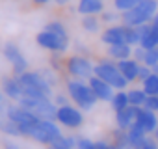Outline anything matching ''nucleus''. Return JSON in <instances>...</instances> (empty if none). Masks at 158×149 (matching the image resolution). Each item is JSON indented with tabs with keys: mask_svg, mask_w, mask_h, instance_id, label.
<instances>
[{
	"mask_svg": "<svg viewBox=\"0 0 158 149\" xmlns=\"http://www.w3.org/2000/svg\"><path fill=\"white\" fill-rule=\"evenodd\" d=\"M21 82V90H23V97H48L52 95V88L47 82V79L41 73H34V71H26L21 77H17Z\"/></svg>",
	"mask_w": 158,
	"mask_h": 149,
	"instance_id": "1",
	"label": "nucleus"
},
{
	"mask_svg": "<svg viewBox=\"0 0 158 149\" xmlns=\"http://www.w3.org/2000/svg\"><path fill=\"white\" fill-rule=\"evenodd\" d=\"M156 10H158L156 0H139L132 10L121 13V21L127 26H141L152 21V17L158 13Z\"/></svg>",
	"mask_w": 158,
	"mask_h": 149,
	"instance_id": "2",
	"label": "nucleus"
},
{
	"mask_svg": "<svg viewBox=\"0 0 158 149\" xmlns=\"http://www.w3.org/2000/svg\"><path fill=\"white\" fill-rule=\"evenodd\" d=\"M17 103H19V106H23V108L30 110L32 114H35L39 119H48V121L56 119L58 106L48 97H21Z\"/></svg>",
	"mask_w": 158,
	"mask_h": 149,
	"instance_id": "3",
	"label": "nucleus"
},
{
	"mask_svg": "<svg viewBox=\"0 0 158 149\" xmlns=\"http://www.w3.org/2000/svg\"><path fill=\"white\" fill-rule=\"evenodd\" d=\"M67 92H69V97L76 103V106L82 108V110H91L93 104L99 101L97 95L93 93V90L89 88V84L82 82L80 79L69 80L67 82Z\"/></svg>",
	"mask_w": 158,
	"mask_h": 149,
	"instance_id": "4",
	"label": "nucleus"
},
{
	"mask_svg": "<svg viewBox=\"0 0 158 149\" xmlns=\"http://www.w3.org/2000/svg\"><path fill=\"white\" fill-rule=\"evenodd\" d=\"M93 74L99 79H102L104 82H108L112 88L115 90H125L128 80L121 74V71L117 69V63H114L112 60H102L93 67Z\"/></svg>",
	"mask_w": 158,
	"mask_h": 149,
	"instance_id": "5",
	"label": "nucleus"
},
{
	"mask_svg": "<svg viewBox=\"0 0 158 149\" xmlns=\"http://www.w3.org/2000/svg\"><path fill=\"white\" fill-rule=\"evenodd\" d=\"M6 117L19 125L21 136H30L32 129L41 121L35 114H32L30 110H26V108H23V106H19V104H17V106H15V104L8 106V108H6Z\"/></svg>",
	"mask_w": 158,
	"mask_h": 149,
	"instance_id": "6",
	"label": "nucleus"
},
{
	"mask_svg": "<svg viewBox=\"0 0 158 149\" xmlns=\"http://www.w3.org/2000/svg\"><path fill=\"white\" fill-rule=\"evenodd\" d=\"M60 136H61L60 127H58L54 121H48V119H41V121L32 129V132H30V138H34L35 142L45 143V145H52Z\"/></svg>",
	"mask_w": 158,
	"mask_h": 149,
	"instance_id": "7",
	"label": "nucleus"
},
{
	"mask_svg": "<svg viewBox=\"0 0 158 149\" xmlns=\"http://www.w3.org/2000/svg\"><path fill=\"white\" fill-rule=\"evenodd\" d=\"M65 69H67L69 74H73V77L80 79V80L93 77V65L84 56H71V58H67L65 60Z\"/></svg>",
	"mask_w": 158,
	"mask_h": 149,
	"instance_id": "8",
	"label": "nucleus"
},
{
	"mask_svg": "<svg viewBox=\"0 0 158 149\" xmlns=\"http://www.w3.org/2000/svg\"><path fill=\"white\" fill-rule=\"evenodd\" d=\"M56 121H60V123H61L63 127H67V129H78V127L84 123V116H82L80 110H76L74 106L63 104V106H58Z\"/></svg>",
	"mask_w": 158,
	"mask_h": 149,
	"instance_id": "9",
	"label": "nucleus"
},
{
	"mask_svg": "<svg viewBox=\"0 0 158 149\" xmlns=\"http://www.w3.org/2000/svg\"><path fill=\"white\" fill-rule=\"evenodd\" d=\"M35 41H37L39 47H43V49H47L50 52H65L67 47H69V39H63V37L48 32V30L39 32L37 37H35Z\"/></svg>",
	"mask_w": 158,
	"mask_h": 149,
	"instance_id": "10",
	"label": "nucleus"
},
{
	"mask_svg": "<svg viewBox=\"0 0 158 149\" xmlns=\"http://www.w3.org/2000/svg\"><path fill=\"white\" fill-rule=\"evenodd\" d=\"M4 56L8 58V62H11L15 77H21L23 73H26L28 62H26V58L21 54V50H19V47H17L15 43H6V47H4Z\"/></svg>",
	"mask_w": 158,
	"mask_h": 149,
	"instance_id": "11",
	"label": "nucleus"
},
{
	"mask_svg": "<svg viewBox=\"0 0 158 149\" xmlns=\"http://www.w3.org/2000/svg\"><path fill=\"white\" fill-rule=\"evenodd\" d=\"M134 125H138L145 134L154 132V130H156V127H158L156 112H151V110H147V108L139 106V110H138V117H136V123H134Z\"/></svg>",
	"mask_w": 158,
	"mask_h": 149,
	"instance_id": "12",
	"label": "nucleus"
},
{
	"mask_svg": "<svg viewBox=\"0 0 158 149\" xmlns=\"http://www.w3.org/2000/svg\"><path fill=\"white\" fill-rule=\"evenodd\" d=\"M88 84H89V88L93 90V93L97 95V99L99 101H112L114 99V88L108 84V82H104L102 79H99V77H93L91 79H88Z\"/></svg>",
	"mask_w": 158,
	"mask_h": 149,
	"instance_id": "13",
	"label": "nucleus"
},
{
	"mask_svg": "<svg viewBox=\"0 0 158 149\" xmlns=\"http://www.w3.org/2000/svg\"><path fill=\"white\" fill-rule=\"evenodd\" d=\"M102 43L110 45H119V43H127V26L119 24V26H108L102 34H101Z\"/></svg>",
	"mask_w": 158,
	"mask_h": 149,
	"instance_id": "14",
	"label": "nucleus"
},
{
	"mask_svg": "<svg viewBox=\"0 0 158 149\" xmlns=\"http://www.w3.org/2000/svg\"><path fill=\"white\" fill-rule=\"evenodd\" d=\"M138 110H139V106L128 104L127 108H123V110L115 112V121H117V127H119V129H123V130H128V129L136 123Z\"/></svg>",
	"mask_w": 158,
	"mask_h": 149,
	"instance_id": "15",
	"label": "nucleus"
},
{
	"mask_svg": "<svg viewBox=\"0 0 158 149\" xmlns=\"http://www.w3.org/2000/svg\"><path fill=\"white\" fill-rule=\"evenodd\" d=\"M139 62H136L134 58H127V60H119L117 62V69L121 71V74L128 80H138V71H139Z\"/></svg>",
	"mask_w": 158,
	"mask_h": 149,
	"instance_id": "16",
	"label": "nucleus"
},
{
	"mask_svg": "<svg viewBox=\"0 0 158 149\" xmlns=\"http://www.w3.org/2000/svg\"><path fill=\"white\" fill-rule=\"evenodd\" d=\"M2 92H4L10 99H13V101H19V99L23 97L21 82H19L17 77H6L4 82H2Z\"/></svg>",
	"mask_w": 158,
	"mask_h": 149,
	"instance_id": "17",
	"label": "nucleus"
},
{
	"mask_svg": "<svg viewBox=\"0 0 158 149\" xmlns=\"http://www.w3.org/2000/svg\"><path fill=\"white\" fill-rule=\"evenodd\" d=\"M78 11L82 15H97L104 11L102 0H78Z\"/></svg>",
	"mask_w": 158,
	"mask_h": 149,
	"instance_id": "18",
	"label": "nucleus"
},
{
	"mask_svg": "<svg viewBox=\"0 0 158 149\" xmlns=\"http://www.w3.org/2000/svg\"><path fill=\"white\" fill-rule=\"evenodd\" d=\"M108 56L112 60H127L132 56V47L128 43H119V45H110L108 47Z\"/></svg>",
	"mask_w": 158,
	"mask_h": 149,
	"instance_id": "19",
	"label": "nucleus"
},
{
	"mask_svg": "<svg viewBox=\"0 0 158 149\" xmlns=\"http://www.w3.org/2000/svg\"><path fill=\"white\" fill-rule=\"evenodd\" d=\"M127 132H128L130 149H143V143H145V140H147V134H145L138 125H132Z\"/></svg>",
	"mask_w": 158,
	"mask_h": 149,
	"instance_id": "20",
	"label": "nucleus"
},
{
	"mask_svg": "<svg viewBox=\"0 0 158 149\" xmlns=\"http://www.w3.org/2000/svg\"><path fill=\"white\" fill-rule=\"evenodd\" d=\"M112 147L114 149H130V142H128V132L123 129H117L112 132Z\"/></svg>",
	"mask_w": 158,
	"mask_h": 149,
	"instance_id": "21",
	"label": "nucleus"
},
{
	"mask_svg": "<svg viewBox=\"0 0 158 149\" xmlns=\"http://www.w3.org/2000/svg\"><path fill=\"white\" fill-rule=\"evenodd\" d=\"M141 90H143L149 97L158 95V74H156V73H152L147 80H143V82H141Z\"/></svg>",
	"mask_w": 158,
	"mask_h": 149,
	"instance_id": "22",
	"label": "nucleus"
},
{
	"mask_svg": "<svg viewBox=\"0 0 158 149\" xmlns=\"http://www.w3.org/2000/svg\"><path fill=\"white\" fill-rule=\"evenodd\" d=\"M110 103H112V108H114L115 112H119V110L127 108V106H128V95H127V92L119 90V92L114 95V99H112Z\"/></svg>",
	"mask_w": 158,
	"mask_h": 149,
	"instance_id": "23",
	"label": "nucleus"
},
{
	"mask_svg": "<svg viewBox=\"0 0 158 149\" xmlns=\"http://www.w3.org/2000/svg\"><path fill=\"white\" fill-rule=\"evenodd\" d=\"M127 95H128V104H134V106H143L145 104L147 93L143 90H130V92H127Z\"/></svg>",
	"mask_w": 158,
	"mask_h": 149,
	"instance_id": "24",
	"label": "nucleus"
},
{
	"mask_svg": "<svg viewBox=\"0 0 158 149\" xmlns=\"http://www.w3.org/2000/svg\"><path fill=\"white\" fill-rule=\"evenodd\" d=\"M76 145V140L73 138V136H60L52 145H48V147H52V149H73Z\"/></svg>",
	"mask_w": 158,
	"mask_h": 149,
	"instance_id": "25",
	"label": "nucleus"
},
{
	"mask_svg": "<svg viewBox=\"0 0 158 149\" xmlns=\"http://www.w3.org/2000/svg\"><path fill=\"white\" fill-rule=\"evenodd\" d=\"M82 28L88 30V32H97L101 28V23H99L97 15H86L82 19Z\"/></svg>",
	"mask_w": 158,
	"mask_h": 149,
	"instance_id": "26",
	"label": "nucleus"
},
{
	"mask_svg": "<svg viewBox=\"0 0 158 149\" xmlns=\"http://www.w3.org/2000/svg\"><path fill=\"white\" fill-rule=\"evenodd\" d=\"M45 30H48V32H52V34H56V36L63 37V39H69L65 26H63L61 23H58V21H52V23H48V24L45 26Z\"/></svg>",
	"mask_w": 158,
	"mask_h": 149,
	"instance_id": "27",
	"label": "nucleus"
},
{
	"mask_svg": "<svg viewBox=\"0 0 158 149\" xmlns=\"http://www.w3.org/2000/svg\"><path fill=\"white\" fill-rule=\"evenodd\" d=\"M0 129H2V132L10 134V136H21V130H19V125L13 123L11 119H6L0 123Z\"/></svg>",
	"mask_w": 158,
	"mask_h": 149,
	"instance_id": "28",
	"label": "nucleus"
},
{
	"mask_svg": "<svg viewBox=\"0 0 158 149\" xmlns=\"http://www.w3.org/2000/svg\"><path fill=\"white\" fill-rule=\"evenodd\" d=\"M143 63L147 65V67H154V65H158V49H149V50H145V58H143Z\"/></svg>",
	"mask_w": 158,
	"mask_h": 149,
	"instance_id": "29",
	"label": "nucleus"
},
{
	"mask_svg": "<svg viewBox=\"0 0 158 149\" xmlns=\"http://www.w3.org/2000/svg\"><path fill=\"white\" fill-rule=\"evenodd\" d=\"M138 2H139V0H114V6H115V10H117V11L125 13V11L132 10Z\"/></svg>",
	"mask_w": 158,
	"mask_h": 149,
	"instance_id": "30",
	"label": "nucleus"
},
{
	"mask_svg": "<svg viewBox=\"0 0 158 149\" xmlns=\"http://www.w3.org/2000/svg\"><path fill=\"white\" fill-rule=\"evenodd\" d=\"M143 108H147V110H151V112H156V114H158V95H152V97H149V95H147Z\"/></svg>",
	"mask_w": 158,
	"mask_h": 149,
	"instance_id": "31",
	"label": "nucleus"
},
{
	"mask_svg": "<svg viewBox=\"0 0 158 149\" xmlns=\"http://www.w3.org/2000/svg\"><path fill=\"white\" fill-rule=\"evenodd\" d=\"M151 74H152V69L147 67L145 63H141V65H139V71H138V80L143 82V80H147V79L151 77Z\"/></svg>",
	"mask_w": 158,
	"mask_h": 149,
	"instance_id": "32",
	"label": "nucleus"
},
{
	"mask_svg": "<svg viewBox=\"0 0 158 149\" xmlns=\"http://www.w3.org/2000/svg\"><path fill=\"white\" fill-rule=\"evenodd\" d=\"M76 147L78 149H95V142H91L88 138H78L76 140Z\"/></svg>",
	"mask_w": 158,
	"mask_h": 149,
	"instance_id": "33",
	"label": "nucleus"
},
{
	"mask_svg": "<svg viewBox=\"0 0 158 149\" xmlns=\"http://www.w3.org/2000/svg\"><path fill=\"white\" fill-rule=\"evenodd\" d=\"M101 19L104 21V23H114V21H117V19H121L117 13H114V11H102L101 13Z\"/></svg>",
	"mask_w": 158,
	"mask_h": 149,
	"instance_id": "34",
	"label": "nucleus"
},
{
	"mask_svg": "<svg viewBox=\"0 0 158 149\" xmlns=\"http://www.w3.org/2000/svg\"><path fill=\"white\" fill-rule=\"evenodd\" d=\"M132 54H134V60H136V62L143 63V58H145V49H143V47H138L136 50H132Z\"/></svg>",
	"mask_w": 158,
	"mask_h": 149,
	"instance_id": "35",
	"label": "nucleus"
},
{
	"mask_svg": "<svg viewBox=\"0 0 158 149\" xmlns=\"http://www.w3.org/2000/svg\"><path fill=\"white\" fill-rule=\"evenodd\" d=\"M143 149H158V142L154 138H147L143 143Z\"/></svg>",
	"mask_w": 158,
	"mask_h": 149,
	"instance_id": "36",
	"label": "nucleus"
},
{
	"mask_svg": "<svg viewBox=\"0 0 158 149\" xmlns=\"http://www.w3.org/2000/svg\"><path fill=\"white\" fill-rule=\"evenodd\" d=\"M95 149H114V147H112V143L101 140V142H95Z\"/></svg>",
	"mask_w": 158,
	"mask_h": 149,
	"instance_id": "37",
	"label": "nucleus"
},
{
	"mask_svg": "<svg viewBox=\"0 0 158 149\" xmlns=\"http://www.w3.org/2000/svg\"><path fill=\"white\" fill-rule=\"evenodd\" d=\"M151 26H152V30H154V32L158 34V13H156V15L152 17V21H151Z\"/></svg>",
	"mask_w": 158,
	"mask_h": 149,
	"instance_id": "38",
	"label": "nucleus"
},
{
	"mask_svg": "<svg viewBox=\"0 0 158 149\" xmlns=\"http://www.w3.org/2000/svg\"><path fill=\"white\" fill-rule=\"evenodd\" d=\"M56 104H58V106H63V104H67V99H65L63 95H58V97H56Z\"/></svg>",
	"mask_w": 158,
	"mask_h": 149,
	"instance_id": "39",
	"label": "nucleus"
},
{
	"mask_svg": "<svg viewBox=\"0 0 158 149\" xmlns=\"http://www.w3.org/2000/svg\"><path fill=\"white\" fill-rule=\"evenodd\" d=\"M34 4H37V6H43V4H47V2H50V0H32Z\"/></svg>",
	"mask_w": 158,
	"mask_h": 149,
	"instance_id": "40",
	"label": "nucleus"
},
{
	"mask_svg": "<svg viewBox=\"0 0 158 149\" xmlns=\"http://www.w3.org/2000/svg\"><path fill=\"white\" fill-rule=\"evenodd\" d=\"M6 149H19V147H17V145H13V143H10V142H8V143H6Z\"/></svg>",
	"mask_w": 158,
	"mask_h": 149,
	"instance_id": "41",
	"label": "nucleus"
},
{
	"mask_svg": "<svg viewBox=\"0 0 158 149\" xmlns=\"http://www.w3.org/2000/svg\"><path fill=\"white\" fill-rule=\"evenodd\" d=\"M56 2H58L60 6H63V4H67V2H69V0H56Z\"/></svg>",
	"mask_w": 158,
	"mask_h": 149,
	"instance_id": "42",
	"label": "nucleus"
},
{
	"mask_svg": "<svg viewBox=\"0 0 158 149\" xmlns=\"http://www.w3.org/2000/svg\"><path fill=\"white\" fill-rule=\"evenodd\" d=\"M156 134H154V138H156V142H158V127H156V130H154Z\"/></svg>",
	"mask_w": 158,
	"mask_h": 149,
	"instance_id": "43",
	"label": "nucleus"
},
{
	"mask_svg": "<svg viewBox=\"0 0 158 149\" xmlns=\"http://www.w3.org/2000/svg\"><path fill=\"white\" fill-rule=\"evenodd\" d=\"M0 101H2V92H0Z\"/></svg>",
	"mask_w": 158,
	"mask_h": 149,
	"instance_id": "44",
	"label": "nucleus"
},
{
	"mask_svg": "<svg viewBox=\"0 0 158 149\" xmlns=\"http://www.w3.org/2000/svg\"><path fill=\"white\" fill-rule=\"evenodd\" d=\"M48 149H52V147H48Z\"/></svg>",
	"mask_w": 158,
	"mask_h": 149,
	"instance_id": "45",
	"label": "nucleus"
}]
</instances>
